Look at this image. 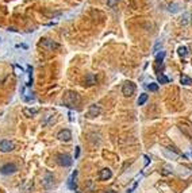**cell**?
I'll return each mask as SVG.
<instances>
[{"label": "cell", "mask_w": 192, "mask_h": 193, "mask_svg": "<svg viewBox=\"0 0 192 193\" xmlns=\"http://www.w3.org/2000/svg\"><path fill=\"white\" fill-rule=\"evenodd\" d=\"M146 102H147V95H146V93H142V95L138 97L137 104H138V105H144Z\"/></svg>", "instance_id": "obj_15"}, {"label": "cell", "mask_w": 192, "mask_h": 193, "mask_svg": "<svg viewBox=\"0 0 192 193\" xmlns=\"http://www.w3.org/2000/svg\"><path fill=\"white\" fill-rule=\"evenodd\" d=\"M180 82H181L183 85H192V78L186 76V74H183V76L180 77Z\"/></svg>", "instance_id": "obj_14"}, {"label": "cell", "mask_w": 192, "mask_h": 193, "mask_svg": "<svg viewBox=\"0 0 192 193\" xmlns=\"http://www.w3.org/2000/svg\"><path fill=\"white\" fill-rule=\"evenodd\" d=\"M168 81H169V80H168L165 76H162V74H161V76H158V82H160V84H167Z\"/></svg>", "instance_id": "obj_20"}, {"label": "cell", "mask_w": 192, "mask_h": 193, "mask_svg": "<svg viewBox=\"0 0 192 193\" xmlns=\"http://www.w3.org/2000/svg\"><path fill=\"white\" fill-rule=\"evenodd\" d=\"M41 46L43 49H48V50H53V49H57L58 48V43L50 41V39H42Z\"/></svg>", "instance_id": "obj_9"}, {"label": "cell", "mask_w": 192, "mask_h": 193, "mask_svg": "<svg viewBox=\"0 0 192 193\" xmlns=\"http://www.w3.org/2000/svg\"><path fill=\"white\" fill-rule=\"evenodd\" d=\"M96 81H97V78H96V76L93 74V73H88L85 76V78H84V85L85 86H92L96 84Z\"/></svg>", "instance_id": "obj_10"}, {"label": "cell", "mask_w": 192, "mask_h": 193, "mask_svg": "<svg viewBox=\"0 0 192 193\" xmlns=\"http://www.w3.org/2000/svg\"><path fill=\"white\" fill-rule=\"evenodd\" d=\"M38 114V109L37 108H23V115L27 117H32V116H35V115Z\"/></svg>", "instance_id": "obj_12"}, {"label": "cell", "mask_w": 192, "mask_h": 193, "mask_svg": "<svg viewBox=\"0 0 192 193\" xmlns=\"http://www.w3.org/2000/svg\"><path fill=\"white\" fill-rule=\"evenodd\" d=\"M16 170H18V168H16L15 163H6V165H3V166L0 168V173L4 174V176L14 174V173H16Z\"/></svg>", "instance_id": "obj_5"}, {"label": "cell", "mask_w": 192, "mask_h": 193, "mask_svg": "<svg viewBox=\"0 0 192 193\" xmlns=\"http://www.w3.org/2000/svg\"><path fill=\"white\" fill-rule=\"evenodd\" d=\"M79 155H80V146H77V147H76V154H74V159L79 158Z\"/></svg>", "instance_id": "obj_21"}, {"label": "cell", "mask_w": 192, "mask_h": 193, "mask_svg": "<svg viewBox=\"0 0 192 193\" xmlns=\"http://www.w3.org/2000/svg\"><path fill=\"white\" fill-rule=\"evenodd\" d=\"M76 176H77V171L74 170L73 173H72V176H71V178H69V180H68V187L71 188V189H76Z\"/></svg>", "instance_id": "obj_13"}, {"label": "cell", "mask_w": 192, "mask_h": 193, "mask_svg": "<svg viewBox=\"0 0 192 193\" xmlns=\"http://www.w3.org/2000/svg\"><path fill=\"white\" fill-rule=\"evenodd\" d=\"M177 53H179L180 57H186L187 54H188V49H187L186 46H180V48L177 49Z\"/></svg>", "instance_id": "obj_16"}, {"label": "cell", "mask_w": 192, "mask_h": 193, "mask_svg": "<svg viewBox=\"0 0 192 193\" xmlns=\"http://www.w3.org/2000/svg\"><path fill=\"white\" fill-rule=\"evenodd\" d=\"M164 57H165V53L161 51V54H158V55L156 57V62L157 63H161V62H162V60H164Z\"/></svg>", "instance_id": "obj_19"}, {"label": "cell", "mask_w": 192, "mask_h": 193, "mask_svg": "<svg viewBox=\"0 0 192 193\" xmlns=\"http://www.w3.org/2000/svg\"><path fill=\"white\" fill-rule=\"evenodd\" d=\"M43 185H45L46 189H50V188L54 187V177L50 171H46L45 177H43Z\"/></svg>", "instance_id": "obj_7"}, {"label": "cell", "mask_w": 192, "mask_h": 193, "mask_svg": "<svg viewBox=\"0 0 192 193\" xmlns=\"http://www.w3.org/2000/svg\"><path fill=\"white\" fill-rule=\"evenodd\" d=\"M191 22H192V16H191Z\"/></svg>", "instance_id": "obj_22"}, {"label": "cell", "mask_w": 192, "mask_h": 193, "mask_svg": "<svg viewBox=\"0 0 192 193\" xmlns=\"http://www.w3.org/2000/svg\"><path fill=\"white\" fill-rule=\"evenodd\" d=\"M147 89L150 92H157L158 91V84H157V82H150V84L147 85Z\"/></svg>", "instance_id": "obj_17"}, {"label": "cell", "mask_w": 192, "mask_h": 193, "mask_svg": "<svg viewBox=\"0 0 192 193\" xmlns=\"http://www.w3.org/2000/svg\"><path fill=\"white\" fill-rule=\"evenodd\" d=\"M14 149H15V145H14V142H11V140L3 139L0 142V151L1 153H10V151H12Z\"/></svg>", "instance_id": "obj_6"}, {"label": "cell", "mask_w": 192, "mask_h": 193, "mask_svg": "<svg viewBox=\"0 0 192 193\" xmlns=\"http://www.w3.org/2000/svg\"><path fill=\"white\" fill-rule=\"evenodd\" d=\"M135 84L133 81H126L125 84H123V86H122V93H123V96H126V97H131L135 93Z\"/></svg>", "instance_id": "obj_2"}, {"label": "cell", "mask_w": 192, "mask_h": 193, "mask_svg": "<svg viewBox=\"0 0 192 193\" xmlns=\"http://www.w3.org/2000/svg\"><path fill=\"white\" fill-rule=\"evenodd\" d=\"M119 0H107V6L110 7V8H114L115 6H118Z\"/></svg>", "instance_id": "obj_18"}, {"label": "cell", "mask_w": 192, "mask_h": 193, "mask_svg": "<svg viewBox=\"0 0 192 193\" xmlns=\"http://www.w3.org/2000/svg\"><path fill=\"white\" fill-rule=\"evenodd\" d=\"M111 176H112V171L110 170V169H102V170L99 171V180H102V181H107V180H110L111 178Z\"/></svg>", "instance_id": "obj_11"}, {"label": "cell", "mask_w": 192, "mask_h": 193, "mask_svg": "<svg viewBox=\"0 0 192 193\" xmlns=\"http://www.w3.org/2000/svg\"><path fill=\"white\" fill-rule=\"evenodd\" d=\"M76 193H80V192H76Z\"/></svg>", "instance_id": "obj_23"}, {"label": "cell", "mask_w": 192, "mask_h": 193, "mask_svg": "<svg viewBox=\"0 0 192 193\" xmlns=\"http://www.w3.org/2000/svg\"><path fill=\"white\" fill-rule=\"evenodd\" d=\"M102 114V108H100L99 104H92L90 105L88 108V112H87V117H90V119H93V117L99 116Z\"/></svg>", "instance_id": "obj_4"}, {"label": "cell", "mask_w": 192, "mask_h": 193, "mask_svg": "<svg viewBox=\"0 0 192 193\" xmlns=\"http://www.w3.org/2000/svg\"><path fill=\"white\" fill-rule=\"evenodd\" d=\"M64 104L66 105L68 108H73L76 107L79 103H80V96L77 92H73V91H68L64 95V99H62Z\"/></svg>", "instance_id": "obj_1"}, {"label": "cell", "mask_w": 192, "mask_h": 193, "mask_svg": "<svg viewBox=\"0 0 192 193\" xmlns=\"http://www.w3.org/2000/svg\"><path fill=\"white\" fill-rule=\"evenodd\" d=\"M72 157L68 154H58L57 155V163L60 166H64V168H68L72 165Z\"/></svg>", "instance_id": "obj_3"}, {"label": "cell", "mask_w": 192, "mask_h": 193, "mask_svg": "<svg viewBox=\"0 0 192 193\" xmlns=\"http://www.w3.org/2000/svg\"><path fill=\"white\" fill-rule=\"evenodd\" d=\"M57 138L61 140V142H69V140L72 139L71 130H68V128H65V130H61L60 133L57 134Z\"/></svg>", "instance_id": "obj_8"}]
</instances>
